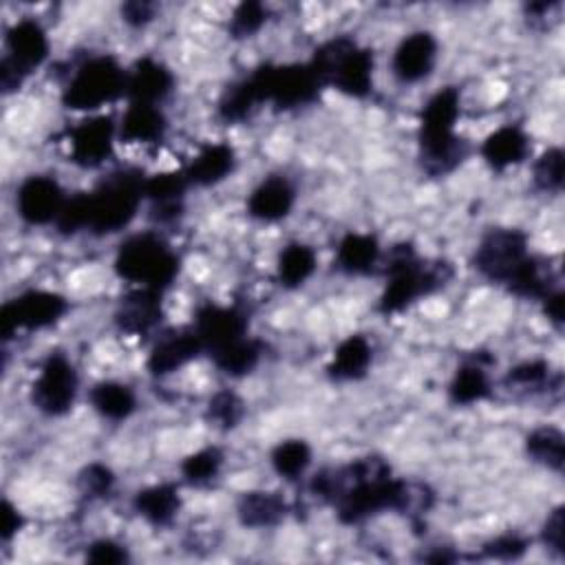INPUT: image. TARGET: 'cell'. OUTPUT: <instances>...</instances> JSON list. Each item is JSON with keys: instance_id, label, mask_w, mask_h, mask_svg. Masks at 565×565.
<instances>
[{"instance_id": "45", "label": "cell", "mask_w": 565, "mask_h": 565, "mask_svg": "<svg viewBox=\"0 0 565 565\" xmlns=\"http://www.w3.org/2000/svg\"><path fill=\"white\" fill-rule=\"evenodd\" d=\"M541 539H543V545L554 552L556 556H563L565 554V514H563V505L554 508L545 523H543V530H541Z\"/></svg>"}, {"instance_id": "9", "label": "cell", "mask_w": 565, "mask_h": 565, "mask_svg": "<svg viewBox=\"0 0 565 565\" xmlns=\"http://www.w3.org/2000/svg\"><path fill=\"white\" fill-rule=\"evenodd\" d=\"M527 256V236L519 230L499 227L479 241L472 265L483 278L505 285Z\"/></svg>"}, {"instance_id": "49", "label": "cell", "mask_w": 565, "mask_h": 565, "mask_svg": "<svg viewBox=\"0 0 565 565\" xmlns=\"http://www.w3.org/2000/svg\"><path fill=\"white\" fill-rule=\"evenodd\" d=\"M543 300V311H545V316L556 324V327H561L563 324V291L561 289H554V291H550L545 298H541Z\"/></svg>"}, {"instance_id": "12", "label": "cell", "mask_w": 565, "mask_h": 565, "mask_svg": "<svg viewBox=\"0 0 565 565\" xmlns=\"http://www.w3.org/2000/svg\"><path fill=\"white\" fill-rule=\"evenodd\" d=\"M66 199L60 183L46 174L26 177L15 192V210L29 225L55 223Z\"/></svg>"}, {"instance_id": "2", "label": "cell", "mask_w": 565, "mask_h": 565, "mask_svg": "<svg viewBox=\"0 0 565 565\" xmlns=\"http://www.w3.org/2000/svg\"><path fill=\"white\" fill-rule=\"evenodd\" d=\"M461 113L459 90L446 86L424 106L419 119V161L430 177L452 172L466 157L468 143L455 132Z\"/></svg>"}, {"instance_id": "46", "label": "cell", "mask_w": 565, "mask_h": 565, "mask_svg": "<svg viewBox=\"0 0 565 565\" xmlns=\"http://www.w3.org/2000/svg\"><path fill=\"white\" fill-rule=\"evenodd\" d=\"M86 561L90 563H99V565H113V563H126L128 561V552L124 545L115 543L113 539H99L95 543L88 545L86 550Z\"/></svg>"}, {"instance_id": "32", "label": "cell", "mask_w": 565, "mask_h": 565, "mask_svg": "<svg viewBox=\"0 0 565 565\" xmlns=\"http://www.w3.org/2000/svg\"><path fill=\"white\" fill-rule=\"evenodd\" d=\"M448 395L455 404H461V406L481 402L490 395V377H488L486 366L479 362V358L463 362L455 371Z\"/></svg>"}, {"instance_id": "25", "label": "cell", "mask_w": 565, "mask_h": 565, "mask_svg": "<svg viewBox=\"0 0 565 565\" xmlns=\"http://www.w3.org/2000/svg\"><path fill=\"white\" fill-rule=\"evenodd\" d=\"M380 243L373 234L362 232H349L342 236L335 254V265L340 271L351 276H366L371 274L380 263Z\"/></svg>"}, {"instance_id": "33", "label": "cell", "mask_w": 565, "mask_h": 565, "mask_svg": "<svg viewBox=\"0 0 565 565\" xmlns=\"http://www.w3.org/2000/svg\"><path fill=\"white\" fill-rule=\"evenodd\" d=\"M210 355L223 373H227L232 377H241L256 369V364L263 355V344L258 340L245 335L241 340H234V342L212 351Z\"/></svg>"}, {"instance_id": "41", "label": "cell", "mask_w": 565, "mask_h": 565, "mask_svg": "<svg viewBox=\"0 0 565 565\" xmlns=\"http://www.w3.org/2000/svg\"><path fill=\"white\" fill-rule=\"evenodd\" d=\"M267 22V7L254 0L241 2L230 18V35L236 40L252 38Z\"/></svg>"}, {"instance_id": "4", "label": "cell", "mask_w": 565, "mask_h": 565, "mask_svg": "<svg viewBox=\"0 0 565 565\" xmlns=\"http://www.w3.org/2000/svg\"><path fill=\"white\" fill-rule=\"evenodd\" d=\"M309 66L322 86L331 84L349 97H366L373 88V51L347 35L318 46Z\"/></svg>"}, {"instance_id": "37", "label": "cell", "mask_w": 565, "mask_h": 565, "mask_svg": "<svg viewBox=\"0 0 565 565\" xmlns=\"http://www.w3.org/2000/svg\"><path fill=\"white\" fill-rule=\"evenodd\" d=\"M508 388H523V391H545V386H558L561 375L552 373V366L545 360H527L512 366L505 373Z\"/></svg>"}, {"instance_id": "42", "label": "cell", "mask_w": 565, "mask_h": 565, "mask_svg": "<svg viewBox=\"0 0 565 565\" xmlns=\"http://www.w3.org/2000/svg\"><path fill=\"white\" fill-rule=\"evenodd\" d=\"M79 490L84 497L88 499H102L106 497L113 486H115V475L108 466L104 463H88L82 472H79Z\"/></svg>"}, {"instance_id": "31", "label": "cell", "mask_w": 565, "mask_h": 565, "mask_svg": "<svg viewBox=\"0 0 565 565\" xmlns=\"http://www.w3.org/2000/svg\"><path fill=\"white\" fill-rule=\"evenodd\" d=\"M90 404L102 417L119 422L132 415L137 406V397L128 384L106 380V382H97L90 388Z\"/></svg>"}, {"instance_id": "11", "label": "cell", "mask_w": 565, "mask_h": 565, "mask_svg": "<svg viewBox=\"0 0 565 565\" xmlns=\"http://www.w3.org/2000/svg\"><path fill=\"white\" fill-rule=\"evenodd\" d=\"M68 309L64 296L55 291L31 289L2 307V338H11L15 331H38L55 324Z\"/></svg>"}, {"instance_id": "16", "label": "cell", "mask_w": 565, "mask_h": 565, "mask_svg": "<svg viewBox=\"0 0 565 565\" xmlns=\"http://www.w3.org/2000/svg\"><path fill=\"white\" fill-rule=\"evenodd\" d=\"M7 51L2 57L13 62L26 77L31 71L40 68L49 57V38L40 22L22 18L7 31Z\"/></svg>"}, {"instance_id": "36", "label": "cell", "mask_w": 565, "mask_h": 565, "mask_svg": "<svg viewBox=\"0 0 565 565\" xmlns=\"http://www.w3.org/2000/svg\"><path fill=\"white\" fill-rule=\"evenodd\" d=\"M309 463H311V448L302 439H285L271 450V466L287 481L300 479L309 468Z\"/></svg>"}, {"instance_id": "7", "label": "cell", "mask_w": 565, "mask_h": 565, "mask_svg": "<svg viewBox=\"0 0 565 565\" xmlns=\"http://www.w3.org/2000/svg\"><path fill=\"white\" fill-rule=\"evenodd\" d=\"M126 93V71L113 55L84 60L64 86L62 102L71 110H97Z\"/></svg>"}, {"instance_id": "21", "label": "cell", "mask_w": 565, "mask_h": 565, "mask_svg": "<svg viewBox=\"0 0 565 565\" xmlns=\"http://www.w3.org/2000/svg\"><path fill=\"white\" fill-rule=\"evenodd\" d=\"M294 201H296V190L291 181L287 177L274 174L254 188V192L247 199V212L258 221L274 223L285 218L291 212Z\"/></svg>"}, {"instance_id": "47", "label": "cell", "mask_w": 565, "mask_h": 565, "mask_svg": "<svg viewBox=\"0 0 565 565\" xmlns=\"http://www.w3.org/2000/svg\"><path fill=\"white\" fill-rule=\"evenodd\" d=\"M157 4L143 2V0H132L121 4V20L128 22L130 26H143L154 18Z\"/></svg>"}, {"instance_id": "48", "label": "cell", "mask_w": 565, "mask_h": 565, "mask_svg": "<svg viewBox=\"0 0 565 565\" xmlns=\"http://www.w3.org/2000/svg\"><path fill=\"white\" fill-rule=\"evenodd\" d=\"M22 523H24V519H22L20 510L11 501L4 499L2 501V530H0L2 541H11L20 532Z\"/></svg>"}, {"instance_id": "6", "label": "cell", "mask_w": 565, "mask_h": 565, "mask_svg": "<svg viewBox=\"0 0 565 565\" xmlns=\"http://www.w3.org/2000/svg\"><path fill=\"white\" fill-rule=\"evenodd\" d=\"M146 177L135 168L108 174L93 192H88V230L95 234H113L124 230L143 201Z\"/></svg>"}, {"instance_id": "18", "label": "cell", "mask_w": 565, "mask_h": 565, "mask_svg": "<svg viewBox=\"0 0 565 565\" xmlns=\"http://www.w3.org/2000/svg\"><path fill=\"white\" fill-rule=\"evenodd\" d=\"M188 185L183 172H157L146 177L143 199L150 203V218L157 223H174L183 214Z\"/></svg>"}, {"instance_id": "43", "label": "cell", "mask_w": 565, "mask_h": 565, "mask_svg": "<svg viewBox=\"0 0 565 565\" xmlns=\"http://www.w3.org/2000/svg\"><path fill=\"white\" fill-rule=\"evenodd\" d=\"M55 227L62 234H73L82 227H88V194L66 199L60 216L55 218Z\"/></svg>"}, {"instance_id": "28", "label": "cell", "mask_w": 565, "mask_h": 565, "mask_svg": "<svg viewBox=\"0 0 565 565\" xmlns=\"http://www.w3.org/2000/svg\"><path fill=\"white\" fill-rule=\"evenodd\" d=\"M135 512L152 525H170L181 508L179 490L174 483H157L143 488L132 499Z\"/></svg>"}, {"instance_id": "40", "label": "cell", "mask_w": 565, "mask_h": 565, "mask_svg": "<svg viewBox=\"0 0 565 565\" xmlns=\"http://www.w3.org/2000/svg\"><path fill=\"white\" fill-rule=\"evenodd\" d=\"M565 154L561 148L545 150L532 166V181L543 192H558L563 188Z\"/></svg>"}, {"instance_id": "8", "label": "cell", "mask_w": 565, "mask_h": 565, "mask_svg": "<svg viewBox=\"0 0 565 565\" xmlns=\"http://www.w3.org/2000/svg\"><path fill=\"white\" fill-rule=\"evenodd\" d=\"M249 82L258 102H271L278 108H296L311 104L318 97L320 79L307 64H265L258 66Z\"/></svg>"}, {"instance_id": "35", "label": "cell", "mask_w": 565, "mask_h": 565, "mask_svg": "<svg viewBox=\"0 0 565 565\" xmlns=\"http://www.w3.org/2000/svg\"><path fill=\"white\" fill-rule=\"evenodd\" d=\"M256 104H258L256 90H254L249 77H243L238 82H232L223 90L216 110L225 124H236V121H243L254 110Z\"/></svg>"}, {"instance_id": "24", "label": "cell", "mask_w": 565, "mask_h": 565, "mask_svg": "<svg viewBox=\"0 0 565 565\" xmlns=\"http://www.w3.org/2000/svg\"><path fill=\"white\" fill-rule=\"evenodd\" d=\"M166 128L168 121L159 106L130 102L119 124V137L130 143H157L163 139Z\"/></svg>"}, {"instance_id": "5", "label": "cell", "mask_w": 565, "mask_h": 565, "mask_svg": "<svg viewBox=\"0 0 565 565\" xmlns=\"http://www.w3.org/2000/svg\"><path fill=\"white\" fill-rule=\"evenodd\" d=\"M115 271L137 287L163 291L179 274V256L154 232L126 238L115 256Z\"/></svg>"}, {"instance_id": "29", "label": "cell", "mask_w": 565, "mask_h": 565, "mask_svg": "<svg viewBox=\"0 0 565 565\" xmlns=\"http://www.w3.org/2000/svg\"><path fill=\"white\" fill-rule=\"evenodd\" d=\"M505 287L521 298H545L550 291L556 289L550 265L532 254L519 265Z\"/></svg>"}, {"instance_id": "14", "label": "cell", "mask_w": 565, "mask_h": 565, "mask_svg": "<svg viewBox=\"0 0 565 565\" xmlns=\"http://www.w3.org/2000/svg\"><path fill=\"white\" fill-rule=\"evenodd\" d=\"M194 333L207 353L247 335V316L238 307L205 302L196 309Z\"/></svg>"}, {"instance_id": "20", "label": "cell", "mask_w": 565, "mask_h": 565, "mask_svg": "<svg viewBox=\"0 0 565 565\" xmlns=\"http://www.w3.org/2000/svg\"><path fill=\"white\" fill-rule=\"evenodd\" d=\"M172 84V73L152 57H141L126 71V95L130 102L157 106L170 95Z\"/></svg>"}, {"instance_id": "22", "label": "cell", "mask_w": 565, "mask_h": 565, "mask_svg": "<svg viewBox=\"0 0 565 565\" xmlns=\"http://www.w3.org/2000/svg\"><path fill=\"white\" fill-rule=\"evenodd\" d=\"M236 168V152L230 143H207L183 170L190 185H216Z\"/></svg>"}, {"instance_id": "38", "label": "cell", "mask_w": 565, "mask_h": 565, "mask_svg": "<svg viewBox=\"0 0 565 565\" xmlns=\"http://www.w3.org/2000/svg\"><path fill=\"white\" fill-rule=\"evenodd\" d=\"M223 468V452L214 446L188 455L181 463V475L192 486H205L218 477Z\"/></svg>"}, {"instance_id": "15", "label": "cell", "mask_w": 565, "mask_h": 565, "mask_svg": "<svg viewBox=\"0 0 565 565\" xmlns=\"http://www.w3.org/2000/svg\"><path fill=\"white\" fill-rule=\"evenodd\" d=\"M163 291L150 287H135L121 296L115 309V324L128 335L150 333L163 318Z\"/></svg>"}, {"instance_id": "39", "label": "cell", "mask_w": 565, "mask_h": 565, "mask_svg": "<svg viewBox=\"0 0 565 565\" xmlns=\"http://www.w3.org/2000/svg\"><path fill=\"white\" fill-rule=\"evenodd\" d=\"M245 415V404L243 399L230 391V388H223L218 393H214L207 402V408H205V417L212 426L221 428V430H232L241 424Z\"/></svg>"}, {"instance_id": "1", "label": "cell", "mask_w": 565, "mask_h": 565, "mask_svg": "<svg viewBox=\"0 0 565 565\" xmlns=\"http://www.w3.org/2000/svg\"><path fill=\"white\" fill-rule=\"evenodd\" d=\"M311 494L331 503L340 523L353 525L382 510L424 514L433 494L419 483H406L391 475L382 457H362L347 466L320 470L311 483Z\"/></svg>"}, {"instance_id": "17", "label": "cell", "mask_w": 565, "mask_h": 565, "mask_svg": "<svg viewBox=\"0 0 565 565\" xmlns=\"http://www.w3.org/2000/svg\"><path fill=\"white\" fill-rule=\"evenodd\" d=\"M437 60V40L428 31L406 35L393 53V73L399 82L413 84L430 75Z\"/></svg>"}, {"instance_id": "30", "label": "cell", "mask_w": 565, "mask_h": 565, "mask_svg": "<svg viewBox=\"0 0 565 565\" xmlns=\"http://www.w3.org/2000/svg\"><path fill=\"white\" fill-rule=\"evenodd\" d=\"M316 265H318V258L309 245L289 243L278 254V263H276L278 282L287 289H296L311 278V274L316 271Z\"/></svg>"}, {"instance_id": "10", "label": "cell", "mask_w": 565, "mask_h": 565, "mask_svg": "<svg viewBox=\"0 0 565 565\" xmlns=\"http://www.w3.org/2000/svg\"><path fill=\"white\" fill-rule=\"evenodd\" d=\"M79 377L73 362L62 353H51L31 386L33 406L51 417L68 413L77 397Z\"/></svg>"}, {"instance_id": "44", "label": "cell", "mask_w": 565, "mask_h": 565, "mask_svg": "<svg viewBox=\"0 0 565 565\" xmlns=\"http://www.w3.org/2000/svg\"><path fill=\"white\" fill-rule=\"evenodd\" d=\"M525 550H527L525 539L516 534H501L481 547L486 558H497V561H516L525 554Z\"/></svg>"}, {"instance_id": "3", "label": "cell", "mask_w": 565, "mask_h": 565, "mask_svg": "<svg viewBox=\"0 0 565 565\" xmlns=\"http://www.w3.org/2000/svg\"><path fill=\"white\" fill-rule=\"evenodd\" d=\"M386 287L380 296L382 313H397L411 307L422 296L441 289L452 278L448 260H422L411 243L391 247L386 265Z\"/></svg>"}, {"instance_id": "23", "label": "cell", "mask_w": 565, "mask_h": 565, "mask_svg": "<svg viewBox=\"0 0 565 565\" xmlns=\"http://www.w3.org/2000/svg\"><path fill=\"white\" fill-rule=\"evenodd\" d=\"M530 139L519 126H501L481 143V157L492 170H505L527 157Z\"/></svg>"}, {"instance_id": "27", "label": "cell", "mask_w": 565, "mask_h": 565, "mask_svg": "<svg viewBox=\"0 0 565 565\" xmlns=\"http://www.w3.org/2000/svg\"><path fill=\"white\" fill-rule=\"evenodd\" d=\"M289 512L287 501L278 492L249 490L238 499L236 514L245 527H269L276 525Z\"/></svg>"}, {"instance_id": "26", "label": "cell", "mask_w": 565, "mask_h": 565, "mask_svg": "<svg viewBox=\"0 0 565 565\" xmlns=\"http://www.w3.org/2000/svg\"><path fill=\"white\" fill-rule=\"evenodd\" d=\"M373 360V347L364 335L344 338L327 366V375L335 382H351L366 375Z\"/></svg>"}, {"instance_id": "34", "label": "cell", "mask_w": 565, "mask_h": 565, "mask_svg": "<svg viewBox=\"0 0 565 565\" xmlns=\"http://www.w3.org/2000/svg\"><path fill=\"white\" fill-rule=\"evenodd\" d=\"M525 450L527 455L550 468V470H556L561 472L563 470V463H565V437L558 428L554 426H541V428H534L527 437H525Z\"/></svg>"}, {"instance_id": "13", "label": "cell", "mask_w": 565, "mask_h": 565, "mask_svg": "<svg viewBox=\"0 0 565 565\" xmlns=\"http://www.w3.org/2000/svg\"><path fill=\"white\" fill-rule=\"evenodd\" d=\"M115 124L106 115L88 117L68 130L71 161L79 168H97L113 154Z\"/></svg>"}, {"instance_id": "19", "label": "cell", "mask_w": 565, "mask_h": 565, "mask_svg": "<svg viewBox=\"0 0 565 565\" xmlns=\"http://www.w3.org/2000/svg\"><path fill=\"white\" fill-rule=\"evenodd\" d=\"M203 349L199 335L194 333V329H181V331H168L163 333L150 355H148V371L154 377H163L170 375L174 371H179L181 366H185L190 360H194Z\"/></svg>"}]
</instances>
